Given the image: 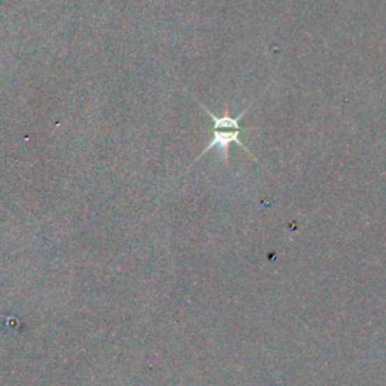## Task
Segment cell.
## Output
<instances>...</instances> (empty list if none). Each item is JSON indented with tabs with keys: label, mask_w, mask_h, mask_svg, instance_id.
I'll use <instances>...</instances> for the list:
<instances>
[{
	"label": "cell",
	"mask_w": 386,
	"mask_h": 386,
	"mask_svg": "<svg viewBox=\"0 0 386 386\" xmlns=\"http://www.w3.org/2000/svg\"><path fill=\"white\" fill-rule=\"evenodd\" d=\"M243 131H246V130H243V128H239V130H214L213 138L210 139L209 145L204 148V151L200 154V157H198V158L204 157L207 153L210 151L211 148H216V149H218L219 158L222 160V162L227 163L228 162V154H230V145L237 144L239 147L243 148V151L246 153L252 160H257L255 156L251 154L248 147L240 140V135L243 133Z\"/></svg>",
	"instance_id": "cell-1"
},
{
	"label": "cell",
	"mask_w": 386,
	"mask_h": 386,
	"mask_svg": "<svg viewBox=\"0 0 386 386\" xmlns=\"http://www.w3.org/2000/svg\"><path fill=\"white\" fill-rule=\"evenodd\" d=\"M198 105H200L202 107V110L205 112L207 115H209V118L213 121V128L214 130H239L240 128V121L243 119V117L248 114V110L251 109L252 105H249L246 109H244L242 114H239L237 117H230L228 114V107L225 109V114L222 117H218V115H214L211 114V112L207 109L201 101H198Z\"/></svg>",
	"instance_id": "cell-2"
}]
</instances>
